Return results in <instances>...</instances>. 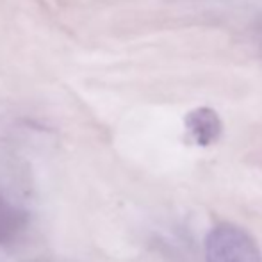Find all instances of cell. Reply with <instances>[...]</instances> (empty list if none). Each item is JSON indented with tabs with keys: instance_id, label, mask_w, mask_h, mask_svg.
<instances>
[{
	"instance_id": "7a4b0ae2",
	"label": "cell",
	"mask_w": 262,
	"mask_h": 262,
	"mask_svg": "<svg viewBox=\"0 0 262 262\" xmlns=\"http://www.w3.org/2000/svg\"><path fill=\"white\" fill-rule=\"evenodd\" d=\"M184 125H186L191 141L198 146H210L220 139L221 130H223L220 116L210 107H196L189 111L186 114Z\"/></svg>"
},
{
	"instance_id": "6da1fadb",
	"label": "cell",
	"mask_w": 262,
	"mask_h": 262,
	"mask_svg": "<svg viewBox=\"0 0 262 262\" xmlns=\"http://www.w3.org/2000/svg\"><path fill=\"white\" fill-rule=\"evenodd\" d=\"M205 262H262V255L248 232L221 223L205 237Z\"/></svg>"
},
{
	"instance_id": "277c9868",
	"label": "cell",
	"mask_w": 262,
	"mask_h": 262,
	"mask_svg": "<svg viewBox=\"0 0 262 262\" xmlns=\"http://www.w3.org/2000/svg\"><path fill=\"white\" fill-rule=\"evenodd\" d=\"M260 43H262V27H260Z\"/></svg>"
},
{
	"instance_id": "3957f363",
	"label": "cell",
	"mask_w": 262,
	"mask_h": 262,
	"mask_svg": "<svg viewBox=\"0 0 262 262\" xmlns=\"http://www.w3.org/2000/svg\"><path fill=\"white\" fill-rule=\"evenodd\" d=\"M31 223L29 212L0 194V248H11L25 235Z\"/></svg>"
}]
</instances>
